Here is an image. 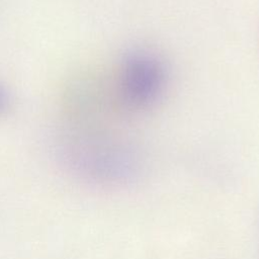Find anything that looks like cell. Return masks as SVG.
Returning a JSON list of instances; mask_svg holds the SVG:
<instances>
[{"mask_svg": "<svg viewBox=\"0 0 259 259\" xmlns=\"http://www.w3.org/2000/svg\"><path fill=\"white\" fill-rule=\"evenodd\" d=\"M166 71L163 63L153 54H130L121 67L119 89L124 102L132 107H147L163 92Z\"/></svg>", "mask_w": 259, "mask_h": 259, "instance_id": "obj_1", "label": "cell"}, {"mask_svg": "<svg viewBox=\"0 0 259 259\" xmlns=\"http://www.w3.org/2000/svg\"><path fill=\"white\" fill-rule=\"evenodd\" d=\"M7 103V96L5 91L0 87V112L5 108Z\"/></svg>", "mask_w": 259, "mask_h": 259, "instance_id": "obj_2", "label": "cell"}]
</instances>
